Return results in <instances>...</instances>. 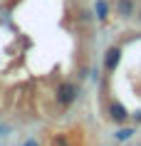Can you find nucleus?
<instances>
[{
    "label": "nucleus",
    "mask_w": 141,
    "mask_h": 146,
    "mask_svg": "<svg viewBox=\"0 0 141 146\" xmlns=\"http://www.w3.org/2000/svg\"><path fill=\"white\" fill-rule=\"evenodd\" d=\"M79 97V87L74 84V82H62V84L57 87L55 92V99L60 107H70V104H74V99Z\"/></svg>",
    "instance_id": "nucleus-1"
},
{
    "label": "nucleus",
    "mask_w": 141,
    "mask_h": 146,
    "mask_svg": "<svg viewBox=\"0 0 141 146\" xmlns=\"http://www.w3.org/2000/svg\"><path fill=\"white\" fill-rule=\"evenodd\" d=\"M121 62V47H109L107 54H104V69L107 72H114Z\"/></svg>",
    "instance_id": "nucleus-2"
},
{
    "label": "nucleus",
    "mask_w": 141,
    "mask_h": 146,
    "mask_svg": "<svg viewBox=\"0 0 141 146\" xmlns=\"http://www.w3.org/2000/svg\"><path fill=\"white\" fill-rule=\"evenodd\" d=\"M109 119L114 124H124L129 119V111L124 109V104H119V102H111L109 104Z\"/></svg>",
    "instance_id": "nucleus-3"
},
{
    "label": "nucleus",
    "mask_w": 141,
    "mask_h": 146,
    "mask_svg": "<svg viewBox=\"0 0 141 146\" xmlns=\"http://www.w3.org/2000/svg\"><path fill=\"white\" fill-rule=\"evenodd\" d=\"M117 15L119 17H131L134 15V0H117Z\"/></svg>",
    "instance_id": "nucleus-4"
},
{
    "label": "nucleus",
    "mask_w": 141,
    "mask_h": 146,
    "mask_svg": "<svg viewBox=\"0 0 141 146\" xmlns=\"http://www.w3.org/2000/svg\"><path fill=\"white\" fill-rule=\"evenodd\" d=\"M94 15H97V20H107V17H109V3H107V0H97V3H94Z\"/></svg>",
    "instance_id": "nucleus-5"
},
{
    "label": "nucleus",
    "mask_w": 141,
    "mask_h": 146,
    "mask_svg": "<svg viewBox=\"0 0 141 146\" xmlns=\"http://www.w3.org/2000/svg\"><path fill=\"white\" fill-rule=\"evenodd\" d=\"M134 136V129H119L117 131V139L119 141H126V139H131Z\"/></svg>",
    "instance_id": "nucleus-6"
},
{
    "label": "nucleus",
    "mask_w": 141,
    "mask_h": 146,
    "mask_svg": "<svg viewBox=\"0 0 141 146\" xmlns=\"http://www.w3.org/2000/svg\"><path fill=\"white\" fill-rule=\"evenodd\" d=\"M23 146H40V144H37V139H27Z\"/></svg>",
    "instance_id": "nucleus-7"
},
{
    "label": "nucleus",
    "mask_w": 141,
    "mask_h": 146,
    "mask_svg": "<svg viewBox=\"0 0 141 146\" xmlns=\"http://www.w3.org/2000/svg\"><path fill=\"white\" fill-rule=\"evenodd\" d=\"M55 144H57V146H67V141H64V136H57Z\"/></svg>",
    "instance_id": "nucleus-8"
},
{
    "label": "nucleus",
    "mask_w": 141,
    "mask_h": 146,
    "mask_svg": "<svg viewBox=\"0 0 141 146\" xmlns=\"http://www.w3.org/2000/svg\"><path fill=\"white\" fill-rule=\"evenodd\" d=\"M5 131H8V126H3V124H0V136H5Z\"/></svg>",
    "instance_id": "nucleus-9"
},
{
    "label": "nucleus",
    "mask_w": 141,
    "mask_h": 146,
    "mask_svg": "<svg viewBox=\"0 0 141 146\" xmlns=\"http://www.w3.org/2000/svg\"><path fill=\"white\" fill-rule=\"evenodd\" d=\"M139 20H141V10H139Z\"/></svg>",
    "instance_id": "nucleus-10"
}]
</instances>
